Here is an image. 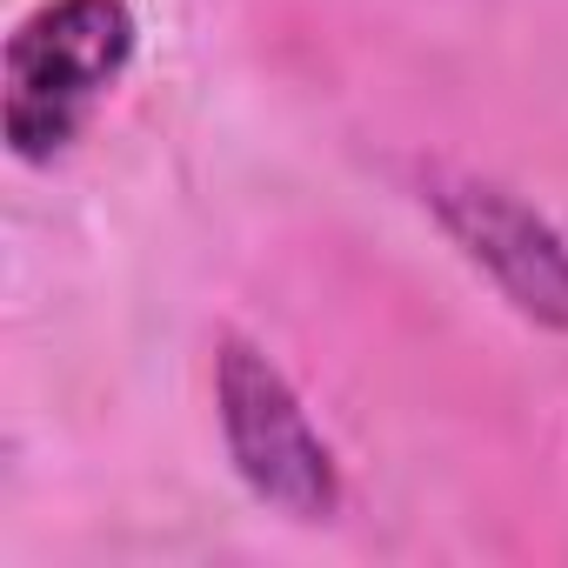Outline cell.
Wrapping results in <instances>:
<instances>
[{
  "label": "cell",
  "instance_id": "1",
  "mask_svg": "<svg viewBox=\"0 0 568 568\" xmlns=\"http://www.w3.org/2000/svg\"><path fill=\"white\" fill-rule=\"evenodd\" d=\"M134 34L128 0H41L8 41V148L34 168L61 161L128 74Z\"/></svg>",
  "mask_w": 568,
  "mask_h": 568
},
{
  "label": "cell",
  "instance_id": "2",
  "mask_svg": "<svg viewBox=\"0 0 568 568\" xmlns=\"http://www.w3.org/2000/svg\"><path fill=\"white\" fill-rule=\"evenodd\" d=\"M214 415L227 435L234 475L288 521H328L342 508V468L335 448L315 435L302 395L288 388L254 342L227 335L214 355Z\"/></svg>",
  "mask_w": 568,
  "mask_h": 568
},
{
  "label": "cell",
  "instance_id": "3",
  "mask_svg": "<svg viewBox=\"0 0 568 568\" xmlns=\"http://www.w3.org/2000/svg\"><path fill=\"white\" fill-rule=\"evenodd\" d=\"M422 207L528 322L568 335V241L521 194L462 168H422Z\"/></svg>",
  "mask_w": 568,
  "mask_h": 568
}]
</instances>
